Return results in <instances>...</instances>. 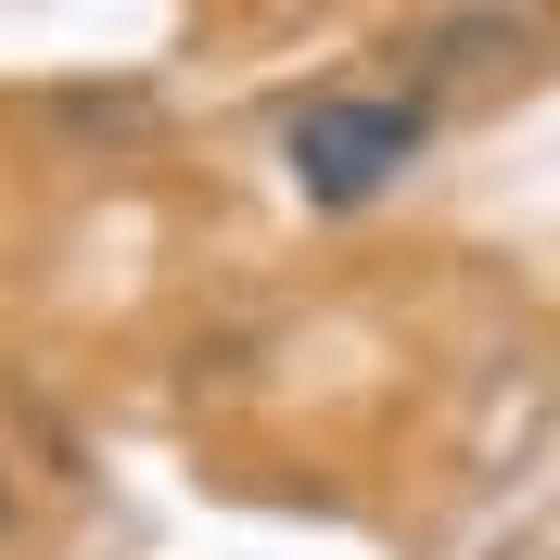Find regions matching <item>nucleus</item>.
<instances>
[{"label": "nucleus", "mask_w": 560, "mask_h": 560, "mask_svg": "<svg viewBox=\"0 0 560 560\" xmlns=\"http://www.w3.org/2000/svg\"><path fill=\"white\" fill-rule=\"evenodd\" d=\"M0 523H13V471H0Z\"/></svg>", "instance_id": "3"}, {"label": "nucleus", "mask_w": 560, "mask_h": 560, "mask_svg": "<svg viewBox=\"0 0 560 560\" xmlns=\"http://www.w3.org/2000/svg\"><path fill=\"white\" fill-rule=\"evenodd\" d=\"M420 153H433V103L420 90H306V103L280 115V166H293V191L318 217L383 205Z\"/></svg>", "instance_id": "1"}, {"label": "nucleus", "mask_w": 560, "mask_h": 560, "mask_svg": "<svg viewBox=\"0 0 560 560\" xmlns=\"http://www.w3.org/2000/svg\"><path fill=\"white\" fill-rule=\"evenodd\" d=\"M535 51H548V13H535V0H446V13H420V26L395 38V65H408L420 90H471V77H523Z\"/></svg>", "instance_id": "2"}]
</instances>
